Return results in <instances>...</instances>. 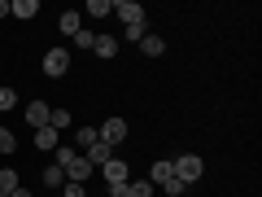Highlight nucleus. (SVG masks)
Here are the masks:
<instances>
[{
    "label": "nucleus",
    "instance_id": "nucleus-23",
    "mask_svg": "<svg viewBox=\"0 0 262 197\" xmlns=\"http://www.w3.org/2000/svg\"><path fill=\"white\" fill-rule=\"evenodd\" d=\"M96 44V35H92V31H83V27H79V35H75V48H92Z\"/></svg>",
    "mask_w": 262,
    "mask_h": 197
},
{
    "label": "nucleus",
    "instance_id": "nucleus-6",
    "mask_svg": "<svg viewBox=\"0 0 262 197\" xmlns=\"http://www.w3.org/2000/svg\"><path fill=\"white\" fill-rule=\"evenodd\" d=\"M110 13H114V18H122L127 27H131V22H144V9L136 5V0H118V5H110Z\"/></svg>",
    "mask_w": 262,
    "mask_h": 197
},
{
    "label": "nucleus",
    "instance_id": "nucleus-7",
    "mask_svg": "<svg viewBox=\"0 0 262 197\" xmlns=\"http://www.w3.org/2000/svg\"><path fill=\"white\" fill-rule=\"evenodd\" d=\"M83 158H88V167H92V171H101V167H105V162H110V158H114V149H110V145H105V141H96V145H92V149H88V153H83Z\"/></svg>",
    "mask_w": 262,
    "mask_h": 197
},
{
    "label": "nucleus",
    "instance_id": "nucleus-21",
    "mask_svg": "<svg viewBox=\"0 0 262 197\" xmlns=\"http://www.w3.org/2000/svg\"><path fill=\"white\" fill-rule=\"evenodd\" d=\"M13 105H18V92L13 88H0V110H13Z\"/></svg>",
    "mask_w": 262,
    "mask_h": 197
},
{
    "label": "nucleus",
    "instance_id": "nucleus-14",
    "mask_svg": "<svg viewBox=\"0 0 262 197\" xmlns=\"http://www.w3.org/2000/svg\"><path fill=\"white\" fill-rule=\"evenodd\" d=\"M96 141H101V136H96V127H79V136H75V149H83V153H88Z\"/></svg>",
    "mask_w": 262,
    "mask_h": 197
},
{
    "label": "nucleus",
    "instance_id": "nucleus-2",
    "mask_svg": "<svg viewBox=\"0 0 262 197\" xmlns=\"http://www.w3.org/2000/svg\"><path fill=\"white\" fill-rule=\"evenodd\" d=\"M170 167H175V180H179V184H192V180H201L206 162L196 158V153H179V158L170 162Z\"/></svg>",
    "mask_w": 262,
    "mask_h": 197
},
{
    "label": "nucleus",
    "instance_id": "nucleus-11",
    "mask_svg": "<svg viewBox=\"0 0 262 197\" xmlns=\"http://www.w3.org/2000/svg\"><path fill=\"white\" fill-rule=\"evenodd\" d=\"M35 13H39L35 0H13V5H9V18H22V22H27V18H35Z\"/></svg>",
    "mask_w": 262,
    "mask_h": 197
},
{
    "label": "nucleus",
    "instance_id": "nucleus-27",
    "mask_svg": "<svg viewBox=\"0 0 262 197\" xmlns=\"http://www.w3.org/2000/svg\"><path fill=\"white\" fill-rule=\"evenodd\" d=\"M0 18H9V5H5V0H0Z\"/></svg>",
    "mask_w": 262,
    "mask_h": 197
},
{
    "label": "nucleus",
    "instance_id": "nucleus-10",
    "mask_svg": "<svg viewBox=\"0 0 262 197\" xmlns=\"http://www.w3.org/2000/svg\"><path fill=\"white\" fill-rule=\"evenodd\" d=\"M57 145H61V136H57L53 127H39V131H35V149H39V153H53Z\"/></svg>",
    "mask_w": 262,
    "mask_h": 197
},
{
    "label": "nucleus",
    "instance_id": "nucleus-25",
    "mask_svg": "<svg viewBox=\"0 0 262 197\" xmlns=\"http://www.w3.org/2000/svg\"><path fill=\"white\" fill-rule=\"evenodd\" d=\"M61 193H66V197H88V188H83V184H70V188H61Z\"/></svg>",
    "mask_w": 262,
    "mask_h": 197
},
{
    "label": "nucleus",
    "instance_id": "nucleus-17",
    "mask_svg": "<svg viewBox=\"0 0 262 197\" xmlns=\"http://www.w3.org/2000/svg\"><path fill=\"white\" fill-rule=\"evenodd\" d=\"M13 188H18V171H13V167H5V171H0V197H5V193H13Z\"/></svg>",
    "mask_w": 262,
    "mask_h": 197
},
{
    "label": "nucleus",
    "instance_id": "nucleus-13",
    "mask_svg": "<svg viewBox=\"0 0 262 197\" xmlns=\"http://www.w3.org/2000/svg\"><path fill=\"white\" fill-rule=\"evenodd\" d=\"M70 123H75V119H70V110H53V114H48V127H53L57 136H61V131L70 127Z\"/></svg>",
    "mask_w": 262,
    "mask_h": 197
},
{
    "label": "nucleus",
    "instance_id": "nucleus-16",
    "mask_svg": "<svg viewBox=\"0 0 262 197\" xmlns=\"http://www.w3.org/2000/svg\"><path fill=\"white\" fill-rule=\"evenodd\" d=\"M92 53H96V57H114V53H118V44H114L110 35H96V44H92Z\"/></svg>",
    "mask_w": 262,
    "mask_h": 197
},
{
    "label": "nucleus",
    "instance_id": "nucleus-18",
    "mask_svg": "<svg viewBox=\"0 0 262 197\" xmlns=\"http://www.w3.org/2000/svg\"><path fill=\"white\" fill-rule=\"evenodd\" d=\"M44 184H48V188H57V184H66V171L57 167V162H53V167H44Z\"/></svg>",
    "mask_w": 262,
    "mask_h": 197
},
{
    "label": "nucleus",
    "instance_id": "nucleus-15",
    "mask_svg": "<svg viewBox=\"0 0 262 197\" xmlns=\"http://www.w3.org/2000/svg\"><path fill=\"white\" fill-rule=\"evenodd\" d=\"M175 180V167L170 162H153V184H170Z\"/></svg>",
    "mask_w": 262,
    "mask_h": 197
},
{
    "label": "nucleus",
    "instance_id": "nucleus-26",
    "mask_svg": "<svg viewBox=\"0 0 262 197\" xmlns=\"http://www.w3.org/2000/svg\"><path fill=\"white\" fill-rule=\"evenodd\" d=\"M5 197H31V188H13V193H5Z\"/></svg>",
    "mask_w": 262,
    "mask_h": 197
},
{
    "label": "nucleus",
    "instance_id": "nucleus-19",
    "mask_svg": "<svg viewBox=\"0 0 262 197\" xmlns=\"http://www.w3.org/2000/svg\"><path fill=\"white\" fill-rule=\"evenodd\" d=\"M61 31H66V35H79V9L61 13Z\"/></svg>",
    "mask_w": 262,
    "mask_h": 197
},
{
    "label": "nucleus",
    "instance_id": "nucleus-24",
    "mask_svg": "<svg viewBox=\"0 0 262 197\" xmlns=\"http://www.w3.org/2000/svg\"><path fill=\"white\" fill-rule=\"evenodd\" d=\"M127 40H144V22H131V27H127Z\"/></svg>",
    "mask_w": 262,
    "mask_h": 197
},
{
    "label": "nucleus",
    "instance_id": "nucleus-20",
    "mask_svg": "<svg viewBox=\"0 0 262 197\" xmlns=\"http://www.w3.org/2000/svg\"><path fill=\"white\" fill-rule=\"evenodd\" d=\"M88 13L92 18H110V0H88Z\"/></svg>",
    "mask_w": 262,
    "mask_h": 197
},
{
    "label": "nucleus",
    "instance_id": "nucleus-9",
    "mask_svg": "<svg viewBox=\"0 0 262 197\" xmlns=\"http://www.w3.org/2000/svg\"><path fill=\"white\" fill-rule=\"evenodd\" d=\"M101 175L110 180V184H127V162L110 158V162H105V167H101Z\"/></svg>",
    "mask_w": 262,
    "mask_h": 197
},
{
    "label": "nucleus",
    "instance_id": "nucleus-3",
    "mask_svg": "<svg viewBox=\"0 0 262 197\" xmlns=\"http://www.w3.org/2000/svg\"><path fill=\"white\" fill-rule=\"evenodd\" d=\"M66 70H70V53H66V48H48V53H44V75L48 79H61Z\"/></svg>",
    "mask_w": 262,
    "mask_h": 197
},
{
    "label": "nucleus",
    "instance_id": "nucleus-12",
    "mask_svg": "<svg viewBox=\"0 0 262 197\" xmlns=\"http://www.w3.org/2000/svg\"><path fill=\"white\" fill-rule=\"evenodd\" d=\"M140 48H144V57H162V53H166V40H162V35H144Z\"/></svg>",
    "mask_w": 262,
    "mask_h": 197
},
{
    "label": "nucleus",
    "instance_id": "nucleus-4",
    "mask_svg": "<svg viewBox=\"0 0 262 197\" xmlns=\"http://www.w3.org/2000/svg\"><path fill=\"white\" fill-rule=\"evenodd\" d=\"M96 136H101V141H105V145L114 149L118 141H127V119H105V127L96 131Z\"/></svg>",
    "mask_w": 262,
    "mask_h": 197
},
{
    "label": "nucleus",
    "instance_id": "nucleus-5",
    "mask_svg": "<svg viewBox=\"0 0 262 197\" xmlns=\"http://www.w3.org/2000/svg\"><path fill=\"white\" fill-rule=\"evenodd\" d=\"M149 180H127V184H110V197H149Z\"/></svg>",
    "mask_w": 262,
    "mask_h": 197
},
{
    "label": "nucleus",
    "instance_id": "nucleus-1",
    "mask_svg": "<svg viewBox=\"0 0 262 197\" xmlns=\"http://www.w3.org/2000/svg\"><path fill=\"white\" fill-rule=\"evenodd\" d=\"M53 153H57V167L66 171V180H70V184H83V180L92 175V167H88V158H83L79 149H61V145H57Z\"/></svg>",
    "mask_w": 262,
    "mask_h": 197
},
{
    "label": "nucleus",
    "instance_id": "nucleus-8",
    "mask_svg": "<svg viewBox=\"0 0 262 197\" xmlns=\"http://www.w3.org/2000/svg\"><path fill=\"white\" fill-rule=\"evenodd\" d=\"M48 114H53V110H48L44 101H31V105H27V123H31L35 131H39V127H48Z\"/></svg>",
    "mask_w": 262,
    "mask_h": 197
},
{
    "label": "nucleus",
    "instance_id": "nucleus-22",
    "mask_svg": "<svg viewBox=\"0 0 262 197\" xmlns=\"http://www.w3.org/2000/svg\"><path fill=\"white\" fill-rule=\"evenodd\" d=\"M13 145H18V141H13V131L0 127V153H13Z\"/></svg>",
    "mask_w": 262,
    "mask_h": 197
}]
</instances>
